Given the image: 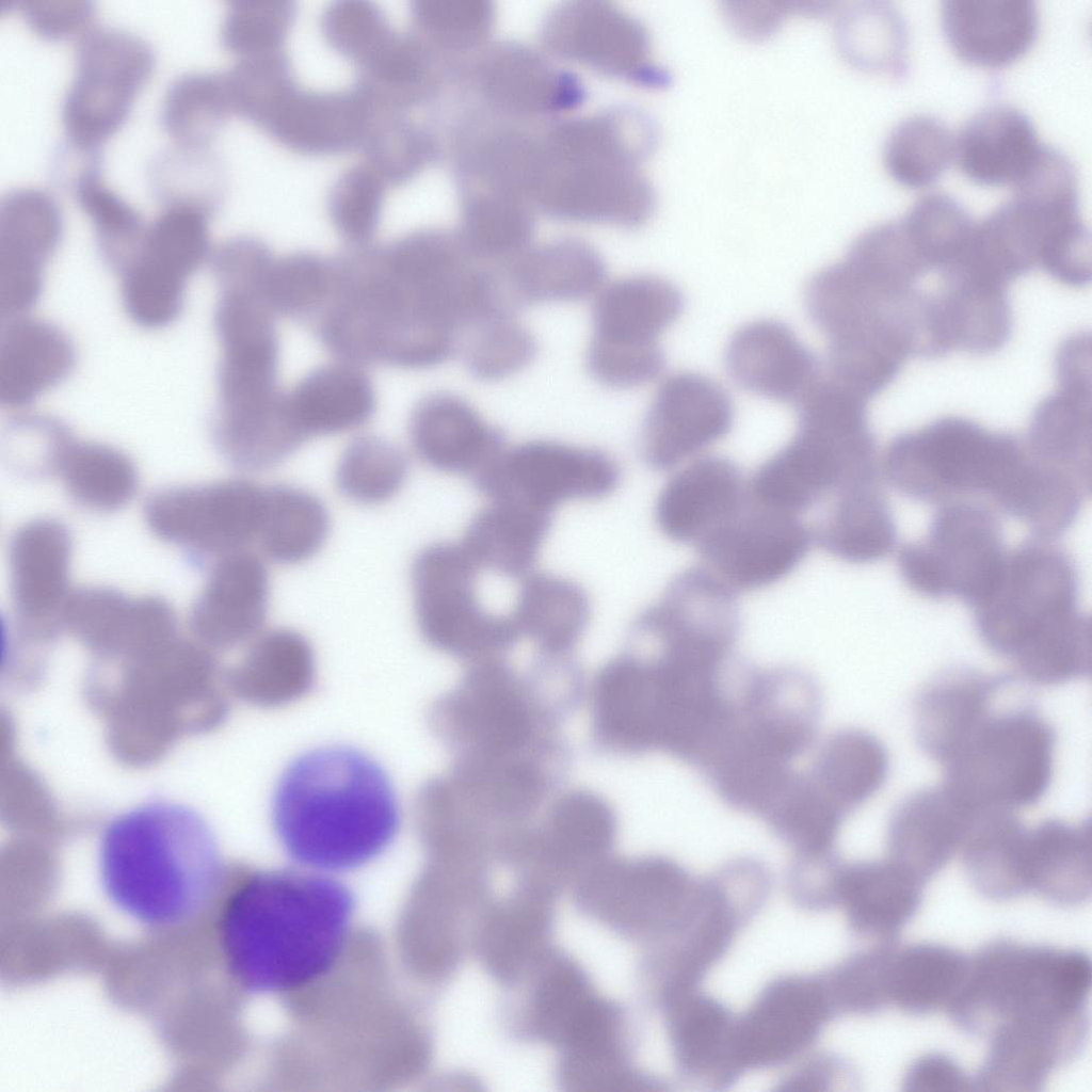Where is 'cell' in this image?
I'll list each match as a JSON object with an SVG mask.
<instances>
[{
	"label": "cell",
	"mask_w": 1092,
	"mask_h": 1092,
	"mask_svg": "<svg viewBox=\"0 0 1092 1092\" xmlns=\"http://www.w3.org/2000/svg\"><path fill=\"white\" fill-rule=\"evenodd\" d=\"M408 432L411 445L424 464L471 480L505 449L502 431L450 392L423 397L411 415Z\"/></svg>",
	"instance_id": "22"
},
{
	"label": "cell",
	"mask_w": 1092,
	"mask_h": 1092,
	"mask_svg": "<svg viewBox=\"0 0 1092 1092\" xmlns=\"http://www.w3.org/2000/svg\"><path fill=\"white\" fill-rule=\"evenodd\" d=\"M734 408L726 391L711 379L676 372L658 387L640 435L643 461L668 470L724 437Z\"/></svg>",
	"instance_id": "19"
},
{
	"label": "cell",
	"mask_w": 1092,
	"mask_h": 1092,
	"mask_svg": "<svg viewBox=\"0 0 1092 1092\" xmlns=\"http://www.w3.org/2000/svg\"><path fill=\"white\" fill-rule=\"evenodd\" d=\"M154 55L139 35L116 27H94L79 38L61 122L68 143L89 151L125 121L149 78Z\"/></svg>",
	"instance_id": "11"
},
{
	"label": "cell",
	"mask_w": 1092,
	"mask_h": 1092,
	"mask_svg": "<svg viewBox=\"0 0 1092 1092\" xmlns=\"http://www.w3.org/2000/svg\"><path fill=\"white\" fill-rule=\"evenodd\" d=\"M997 685L974 672L931 684L917 703V730L926 752L940 764L992 711Z\"/></svg>",
	"instance_id": "41"
},
{
	"label": "cell",
	"mask_w": 1092,
	"mask_h": 1092,
	"mask_svg": "<svg viewBox=\"0 0 1092 1092\" xmlns=\"http://www.w3.org/2000/svg\"><path fill=\"white\" fill-rule=\"evenodd\" d=\"M17 11L27 26L47 38L81 37L93 28L95 9L86 0H21Z\"/></svg>",
	"instance_id": "54"
},
{
	"label": "cell",
	"mask_w": 1092,
	"mask_h": 1092,
	"mask_svg": "<svg viewBox=\"0 0 1092 1092\" xmlns=\"http://www.w3.org/2000/svg\"><path fill=\"white\" fill-rule=\"evenodd\" d=\"M480 571L461 542L433 543L417 553L411 571L415 617L433 646L478 658L519 637L510 615L491 613L480 604Z\"/></svg>",
	"instance_id": "10"
},
{
	"label": "cell",
	"mask_w": 1092,
	"mask_h": 1092,
	"mask_svg": "<svg viewBox=\"0 0 1092 1092\" xmlns=\"http://www.w3.org/2000/svg\"><path fill=\"white\" fill-rule=\"evenodd\" d=\"M887 770V753L880 740L868 732L847 728L820 743L803 774L813 791L847 819L882 787Z\"/></svg>",
	"instance_id": "32"
},
{
	"label": "cell",
	"mask_w": 1092,
	"mask_h": 1092,
	"mask_svg": "<svg viewBox=\"0 0 1092 1092\" xmlns=\"http://www.w3.org/2000/svg\"><path fill=\"white\" fill-rule=\"evenodd\" d=\"M70 543L50 521L25 526L11 548L14 598L23 619L62 617L67 594Z\"/></svg>",
	"instance_id": "34"
},
{
	"label": "cell",
	"mask_w": 1092,
	"mask_h": 1092,
	"mask_svg": "<svg viewBox=\"0 0 1092 1092\" xmlns=\"http://www.w3.org/2000/svg\"><path fill=\"white\" fill-rule=\"evenodd\" d=\"M968 960L940 945L893 946L885 971V1003L914 1014L949 1011L966 978Z\"/></svg>",
	"instance_id": "39"
},
{
	"label": "cell",
	"mask_w": 1092,
	"mask_h": 1092,
	"mask_svg": "<svg viewBox=\"0 0 1092 1092\" xmlns=\"http://www.w3.org/2000/svg\"><path fill=\"white\" fill-rule=\"evenodd\" d=\"M797 406L794 436L757 468L748 495L799 516L847 484L876 476L877 468L865 400L822 380Z\"/></svg>",
	"instance_id": "8"
},
{
	"label": "cell",
	"mask_w": 1092,
	"mask_h": 1092,
	"mask_svg": "<svg viewBox=\"0 0 1092 1092\" xmlns=\"http://www.w3.org/2000/svg\"><path fill=\"white\" fill-rule=\"evenodd\" d=\"M75 350L53 324L27 314L6 319L0 336V401L22 410L66 378Z\"/></svg>",
	"instance_id": "29"
},
{
	"label": "cell",
	"mask_w": 1092,
	"mask_h": 1092,
	"mask_svg": "<svg viewBox=\"0 0 1092 1092\" xmlns=\"http://www.w3.org/2000/svg\"><path fill=\"white\" fill-rule=\"evenodd\" d=\"M270 576L264 561L244 550L220 558L196 600L197 627L224 642L257 635L269 609Z\"/></svg>",
	"instance_id": "28"
},
{
	"label": "cell",
	"mask_w": 1092,
	"mask_h": 1092,
	"mask_svg": "<svg viewBox=\"0 0 1092 1092\" xmlns=\"http://www.w3.org/2000/svg\"><path fill=\"white\" fill-rule=\"evenodd\" d=\"M976 814L944 785L912 794L889 821L888 858L925 882L961 850Z\"/></svg>",
	"instance_id": "25"
},
{
	"label": "cell",
	"mask_w": 1092,
	"mask_h": 1092,
	"mask_svg": "<svg viewBox=\"0 0 1092 1092\" xmlns=\"http://www.w3.org/2000/svg\"><path fill=\"white\" fill-rule=\"evenodd\" d=\"M814 534L798 515L750 499L696 545L704 568L735 593L771 585L805 558Z\"/></svg>",
	"instance_id": "17"
},
{
	"label": "cell",
	"mask_w": 1092,
	"mask_h": 1092,
	"mask_svg": "<svg viewBox=\"0 0 1092 1092\" xmlns=\"http://www.w3.org/2000/svg\"><path fill=\"white\" fill-rule=\"evenodd\" d=\"M682 304L679 290L656 276H630L603 287L593 304L587 354L625 365L663 362L658 338L678 318Z\"/></svg>",
	"instance_id": "20"
},
{
	"label": "cell",
	"mask_w": 1092,
	"mask_h": 1092,
	"mask_svg": "<svg viewBox=\"0 0 1092 1092\" xmlns=\"http://www.w3.org/2000/svg\"><path fill=\"white\" fill-rule=\"evenodd\" d=\"M226 108L224 82L208 71H190L168 86L162 103V125L181 147L200 149L210 140Z\"/></svg>",
	"instance_id": "47"
},
{
	"label": "cell",
	"mask_w": 1092,
	"mask_h": 1092,
	"mask_svg": "<svg viewBox=\"0 0 1092 1092\" xmlns=\"http://www.w3.org/2000/svg\"><path fill=\"white\" fill-rule=\"evenodd\" d=\"M1006 551L1000 528L984 508L967 501L944 503L927 536L898 557L902 579L932 598L958 597L971 605L990 589Z\"/></svg>",
	"instance_id": "14"
},
{
	"label": "cell",
	"mask_w": 1092,
	"mask_h": 1092,
	"mask_svg": "<svg viewBox=\"0 0 1092 1092\" xmlns=\"http://www.w3.org/2000/svg\"><path fill=\"white\" fill-rule=\"evenodd\" d=\"M264 492L245 479L167 491L151 499L147 518L164 540L223 558L258 541Z\"/></svg>",
	"instance_id": "18"
},
{
	"label": "cell",
	"mask_w": 1092,
	"mask_h": 1092,
	"mask_svg": "<svg viewBox=\"0 0 1092 1092\" xmlns=\"http://www.w3.org/2000/svg\"><path fill=\"white\" fill-rule=\"evenodd\" d=\"M1091 825L1047 820L1028 829V889L1061 904H1075L1091 889Z\"/></svg>",
	"instance_id": "38"
},
{
	"label": "cell",
	"mask_w": 1092,
	"mask_h": 1092,
	"mask_svg": "<svg viewBox=\"0 0 1092 1092\" xmlns=\"http://www.w3.org/2000/svg\"><path fill=\"white\" fill-rule=\"evenodd\" d=\"M98 868L110 901L134 920L172 927L202 913L224 879L218 838L196 809L155 800L106 825Z\"/></svg>",
	"instance_id": "3"
},
{
	"label": "cell",
	"mask_w": 1092,
	"mask_h": 1092,
	"mask_svg": "<svg viewBox=\"0 0 1092 1092\" xmlns=\"http://www.w3.org/2000/svg\"><path fill=\"white\" fill-rule=\"evenodd\" d=\"M1028 829L1009 812H979L961 852L977 889L990 898L1009 899L1028 890Z\"/></svg>",
	"instance_id": "40"
},
{
	"label": "cell",
	"mask_w": 1092,
	"mask_h": 1092,
	"mask_svg": "<svg viewBox=\"0 0 1092 1092\" xmlns=\"http://www.w3.org/2000/svg\"><path fill=\"white\" fill-rule=\"evenodd\" d=\"M504 291L512 307L558 301H578L603 288L606 264L589 244L574 239L528 248L500 266Z\"/></svg>",
	"instance_id": "27"
},
{
	"label": "cell",
	"mask_w": 1092,
	"mask_h": 1092,
	"mask_svg": "<svg viewBox=\"0 0 1092 1092\" xmlns=\"http://www.w3.org/2000/svg\"><path fill=\"white\" fill-rule=\"evenodd\" d=\"M600 1005L576 969L558 966L537 991L534 1015L542 1032L567 1044Z\"/></svg>",
	"instance_id": "51"
},
{
	"label": "cell",
	"mask_w": 1092,
	"mask_h": 1092,
	"mask_svg": "<svg viewBox=\"0 0 1092 1092\" xmlns=\"http://www.w3.org/2000/svg\"><path fill=\"white\" fill-rule=\"evenodd\" d=\"M408 461L396 445L378 436L352 440L336 467V485L347 499L360 504H379L402 488Z\"/></svg>",
	"instance_id": "45"
},
{
	"label": "cell",
	"mask_w": 1092,
	"mask_h": 1092,
	"mask_svg": "<svg viewBox=\"0 0 1092 1092\" xmlns=\"http://www.w3.org/2000/svg\"><path fill=\"white\" fill-rule=\"evenodd\" d=\"M954 138L937 119L915 115L901 122L884 147L883 161L899 184L921 188L935 181L953 159Z\"/></svg>",
	"instance_id": "46"
},
{
	"label": "cell",
	"mask_w": 1092,
	"mask_h": 1092,
	"mask_svg": "<svg viewBox=\"0 0 1092 1092\" xmlns=\"http://www.w3.org/2000/svg\"><path fill=\"white\" fill-rule=\"evenodd\" d=\"M544 928V910L534 900L517 901L499 911L484 936L487 961L499 973L517 971L535 952Z\"/></svg>",
	"instance_id": "52"
},
{
	"label": "cell",
	"mask_w": 1092,
	"mask_h": 1092,
	"mask_svg": "<svg viewBox=\"0 0 1092 1092\" xmlns=\"http://www.w3.org/2000/svg\"><path fill=\"white\" fill-rule=\"evenodd\" d=\"M1054 750V730L1039 714L991 711L941 762L944 786L976 812L1012 813L1047 790Z\"/></svg>",
	"instance_id": "9"
},
{
	"label": "cell",
	"mask_w": 1092,
	"mask_h": 1092,
	"mask_svg": "<svg viewBox=\"0 0 1092 1092\" xmlns=\"http://www.w3.org/2000/svg\"><path fill=\"white\" fill-rule=\"evenodd\" d=\"M1014 191L1005 205L1029 270H1041L1067 287L1088 285L1091 244L1079 212L1073 164L1063 157L1047 156Z\"/></svg>",
	"instance_id": "13"
},
{
	"label": "cell",
	"mask_w": 1092,
	"mask_h": 1092,
	"mask_svg": "<svg viewBox=\"0 0 1092 1092\" xmlns=\"http://www.w3.org/2000/svg\"><path fill=\"white\" fill-rule=\"evenodd\" d=\"M335 275V262L314 254L273 259L264 283L267 302L275 314L317 317L332 294Z\"/></svg>",
	"instance_id": "48"
},
{
	"label": "cell",
	"mask_w": 1092,
	"mask_h": 1092,
	"mask_svg": "<svg viewBox=\"0 0 1092 1092\" xmlns=\"http://www.w3.org/2000/svg\"><path fill=\"white\" fill-rule=\"evenodd\" d=\"M882 472L898 491L947 503L985 495L1013 515L1033 480L1023 440L962 416H944L897 435Z\"/></svg>",
	"instance_id": "7"
},
{
	"label": "cell",
	"mask_w": 1092,
	"mask_h": 1092,
	"mask_svg": "<svg viewBox=\"0 0 1092 1092\" xmlns=\"http://www.w3.org/2000/svg\"><path fill=\"white\" fill-rule=\"evenodd\" d=\"M941 22L952 51L968 64L997 68L1018 60L1032 46L1039 15L1026 0H948Z\"/></svg>",
	"instance_id": "26"
},
{
	"label": "cell",
	"mask_w": 1092,
	"mask_h": 1092,
	"mask_svg": "<svg viewBox=\"0 0 1092 1092\" xmlns=\"http://www.w3.org/2000/svg\"><path fill=\"white\" fill-rule=\"evenodd\" d=\"M75 196L92 223L103 253L119 267L134 250L145 228L140 214L105 182L93 164L79 172Z\"/></svg>",
	"instance_id": "49"
},
{
	"label": "cell",
	"mask_w": 1092,
	"mask_h": 1092,
	"mask_svg": "<svg viewBox=\"0 0 1092 1092\" xmlns=\"http://www.w3.org/2000/svg\"><path fill=\"white\" fill-rule=\"evenodd\" d=\"M748 489L736 465L722 456H703L675 472L661 488L655 519L678 543L697 544L744 504Z\"/></svg>",
	"instance_id": "24"
},
{
	"label": "cell",
	"mask_w": 1092,
	"mask_h": 1092,
	"mask_svg": "<svg viewBox=\"0 0 1092 1092\" xmlns=\"http://www.w3.org/2000/svg\"><path fill=\"white\" fill-rule=\"evenodd\" d=\"M553 513L512 500H491L470 519L461 544L480 569L525 578L536 563Z\"/></svg>",
	"instance_id": "33"
},
{
	"label": "cell",
	"mask_w": 1092,
	"mask_h": 1092,
	"mask_svg": "<svg viewBox=\"0 0 1092 1092\" xmlns=\"http://www.w3.org/2000/svg\"><path fill=\"white\" fill-rule=\"evenodd\" d=\"M1089 959L999 940L969 958L950 1015L971 1031L1045 1033L1085 1024Z\"/></svg>",
	"instance_id": "6"
},
{
	"label": "cell",
	"mask_w": 1092,
	"mask_h": 1092,
	"mask_svg": "<svg viewBox=\"0 0 1092 1092\" xmlns=\"http://www.w3.org/2000/svg\"><path fill=\"white\" fill-rule=\"evenodd\" d=\"M725 365L732 379L758 396L797 404L820 380L813 353L784 323L757 320L730 337Z\"/></svg>",
	"instance_id": "23"
},
{
	"label": "cell",
	"mask_w": 1092,
	"mask_h": 1092,
	"mask_svg": "<svg viewBox=\"0 0 1092 1092\" xmlns=\"http://www.w3.org/2000/svg\"><path fill=\"white\" fill-rule=\"evenodd\" d=\"M620 481V466L606 452L552 440L505 448L472 479L487 501L512 500L551 513L566 501L605 498Z\"/></svg>",
	"instance_id": "16"
},
{
	"label": "cell",
	"mask_w": 1092,
	"mask_h": 1092,
	"mask_svg": "<svg viewBox=\"0 0 1092 1092\" xmlns=\"http://www.w3.org/2000/svg\"><path fill=\"white\" fill-rule=\"evenodd\" d=\"M821 692L796 667L739 664L726 711L695 769L721 800L761 816L815 743Z\"/></svg>",
	"instance_id": "4"
},
{
	"label": "cell",
	"mask_w": 1092,
	"mask_h": 1092,
	"mask_svg": "<svg viewBox=\"0 0 1092 1092\" xmlns=\"http://www.w3.org/2000/svg\"><path fill=\"white\" fill-rule=\"evenodd\" d=\"M62 234L59 208L36 188L7 191L0 199V311L26 315L38 299Z\"/></svg>",
	"instance_id": "21"
},
{
	"label": "cell",
	"mask_w": 1092,
	"mask_h": 1092,
	"mask_svg": "<svg viewBox=\"0 0 1092 1092\" xmlns=\"http://www.w3.org/2000/svg\"><path fill=\"white\" fill-rule=\"evenodd\" d=\"M51 456L69 494L89 508L116 509L134 494L135 470L117 450L75 440L55 427Z\"/></svg>",
	"instance_id": "42"
},
{
	"label": "cell",
	"mask_w": 1092,
	"mask_h": 1092,
	"mask_svg": "<svg viewBox=\"0 0 1092 1092\" xmlns=\"http://www.w3.org/2000/svg\"><path fill=\"white\" fill-rule=\"evenodd\" d=\"M354 909L352 892L325 873L254 871L231 890L220 914L227 970L252 994L307 987L341 959Z\"/></svg>",
	"instance_id": "1"
},
{
	"label": "cell",
	"mask_w": 1092,
	"mask_h": 1092,
	"mask_svg": "<svg viewBox=\"0 0 1092 1092\" xmlns=\"http://www.w3.org/2000/svg\"><path fill=\"white\" fill-rule=\"evenodd\" d=\"M519 636H526L547 655L572 648L591 617L585 590L562 576L531 573L518 589L510 614Z\"/></svg>",
	"instance_id": "37"
},
{
	"label": "cell",
	"mask_w": 1092,
	"mask_h": 1092,
	"mask_svg": "<svg viewBox=\"0 0 1092 1092\" xmlns=\"http://www.w3.org/2000/svg\"><path fill=\"white\" fill-rule=\"evenodd\" d=\"M330 532L323 501L311 492L286 484L266 488L258 544L270 560L296 564L314 557Z\"/></svg>",
	"instance_id": "43"
},
{
	"label": "cell",
	"mask_w": 1092,
	"mask_h": 1092,
	"mask_svg": "<svg viewBox=\"0 0 1092 1092\" xmlns=\"http://www.w3.org/2000/svg\"><path fill=\"white\" fill-rule=\"evenodd\" d=\"M470 680L473 689L465 703V713L475 746L491 757L508 755L523 746L530 735V718L521 698L508 684V670L496 662H483Z\"/></svg>",
	"instance_id": "44"
},
{
	"label": "cell",
	"mask_w": 1092,
	"mask_h": 1092,
	"mask_svg": "<svg viewBox=\"0 0 1092 1092\" xmlns=\"http://www.w3.org/2000/svg\"><path fill=\"white\" fill-rule=\"evenodd\" d=\"M288 418L304 440L357 429L371 417L375 395L358 365L339 362L314 369L285 394Z\"/></svg>",
	"instance_id": "31"
},
{
	"label": "cell",
	"mask_w": 1092,
	"mask_h": 1092,
	"mask_svg": "<svg viewBox=\"0 0 1092 1092\" xmlns=\"http://www.w3.org/2000/svg\"><path fill=\"white\" fill-rule=\"evenodd\" d=\"M215 328L221 348L215 424L253 429L274 415L284 397L274 314L254 300H228L215 310Z\"/></svg>",
	"instance_id": "15"
},
{
	"label": "cell",
	"mask_w": 1092,
	"mask_h": 1092,
	"mask_svg": "<svg viewBox=\"0 0 1092 1092\" xmlns=\"http://www.w3.org/2000/svg\"><path fill=\"white\" fill-rule=\"evenodd\" d=\"M463 350L467 369L476 379L498 381L519 372L533 360L536 341L515 315H502L476 326Z\"/></svg>",
	"instance_id": "50"
},
{
	"label": "cell",
	"mask_w": 1092,
	"mask_h": 1092,
	"mask_svg": "<svg viewBox=\"0 0 1092 1092\" xmlns=\"http://www.w3.org/2000/svg\"><path fill=\"white\" fill-rule=\"evenodd\" d=\"M209 252L208 214L203 203L178 198L167 204L145 225L136 246L118 267L129 317L147 328L172 322Z\"/></svg>",
	"instance_id": "12"
},
{
	"label": "cell",
	"mask_w": 1092,
	"mask_h": 1092,
	"mask_svg": "<svg viewBox=\"0 0 1092 1092\" xmlns=\"http://www.w3.org/2000/svg\"><path fill=\"white\" fill-rule=\"evenodd\" d=\"M813 534L826 552L846 562L869 563L888 555L895 544V524L877 476L837 491Z\"/></svg>",
	"instance_id": "36"
},
{
	"label": "cell",
	"mask_w": 1092,
	"mask_h": 1092,
	"mask_svg": "<svg viewBox=\"0 0 1092 1092\" xmlns=\"http://www.w3.org/2000/svg\"><path fill=\"white\" fill-rule=\"evenodd\" d=\"M1042 147L1024 113L1009 106H993L977 113L954 138L953 159L975 182L1014 186Z\"/></svg>",
	"instance_id": "30"
},
{
	"label": "cell",
	"mask_w": 1092,
	"mask_h": 1092,
	"mask_svg": "<svg viewBox=\"0 0 1092 1092\" xmlns=\"http://www.w3.org/2000/svg\"><path fill=\"white\" fill-rule=\"evenodd\" d=\"M971 606L983 643L1024 679L1059 685L1090 673L1091 623L1079 609L1074 565L1059 548L1040 541L1006 552Z\"/></svg>",
	"instance_id": "5"
},
{
	"label": "cell",
	"mask_w": 1092,
	"mask_h": 1092,
	"mask_svg": "<svg viewBox=\"0 0 1092 1092\" xmlns=\"http://www.w3.org/2000/svg\"><path fill=\"white\" fill-rule=\"evenodd\" d=\"M272 820L285 852L321 872L359 868L394 841L400 810L382 766L348 745L300 755L282 774Z\"/></svg>",
	"instance_id": "2"
},
{
	"label": "cell",
	"mask_w": 1092,
	"mask_h": 1092,
	"mask_svg": "<svg viewBox=\"0 0 1092 1092\" xmlns=\"http://www.w3.org/2000/svg\"><path fill=\"white\" fill-rule=\"evenodd\" d=\"M609 809L596 798L573 794L553 809L549 836L551 845L565 856H585L603 850L612 836Z\"/></svg>",
	"instance_id": "53"
},
{
	"label": "cell",
	"mask_w": 1092,
	"mask_h": 1092,
	"mask_svg": "<svg viewBox=\"0 0 1092 1092\" xmlns=\"http://www.w3.org/2000/svg\"><path fill=\"white\" fill-rule=\"evenodd\" d=\"M856 929L893 940L916 913L924 881L890 861L834 865Z\"/></svg>",
	"instance_id": "35"
},
{
	"label": "cell",
	"mask_w": 1092,
	"mask_h": 1092,
	"mask_svg": "<svg viewBox=\"0 0 1092 1092\" xmlns=\"http://www.w3.org/2000/svg\"><path fill=\"white\" fill-rule=\"evenodd\" d=\"M971 1079L951 1059L941 1054H928L909 1066L903 1085L908 1091H965Z\"/></svg>",
	"instance_id": "55"
}]
</instances>
